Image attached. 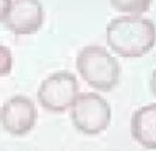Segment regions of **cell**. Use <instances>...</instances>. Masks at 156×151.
Returning a JSON list of instances; mask_svg holds the SVG:
<instances>
[{
  "mask_svg": "<svg viewBox=\"0 0 156 151\" xmlns=\"http://www.w3.org/2000/svg\"><path fill=\"white\" fill-rule=\"evenodd\" d=\"M107 44L120 57H141L156 44V26L136 15L115 18L107 24Z\"/></svg>",
  "mask_w": 156,
  "mask_h": 151,
  "instance_id": "6da1fadb",
  "label": "cell"
},
{
  "mask_svg": "<svg viewBox=\"0 0 156 151\" xmlns=\"http://www.w3.org/2000/svg\"><path fill=\"white\" fill-rule=\"evenodd\" d=\"M76 70L88 85L99 91H111L120 80V65L101 46L83 47L76 57Z\"/></svg>",
  "mask_w": 156,
  "mask_h": 151,
  "instance_id": "7a4b0ae2",
  "label": "cell"
},
{
  "mask_svg": "<svg viewBox=\"0 0 156 151\" xmlns=\"http://www.w3.org/2000/svg\"><path fill=\"white\" fill-rule=\"evenodd\" d=\"M72 122L85 135L101 133L111 122L109 102L96 93H78L72 106Z\"/></svg>",
  "mask_w": 156,
  "mask_h": 151,
  "instance_id": "3957f363",
  "label": "cell"
},
{
  "mask_svg": "<svg viewBox=\"0 0 156 151\" xmlns=\"http://www.w3.org/2000/svg\"><path fill=\"white\" fill-rule=\"evenodd\" d=\"M78 96L76 76L70 72H55L41 83L37 99L46 111L60 114L70 109Z\"/></svg>",
  "mask_w": 156,
  "mask_h": 151,
  "instance_id": "277c9868",
  "label": "cell"
},
{
  "mask_svg": "<svg viewBox=\"0 0 156 151\" xmlns=\"http://www.w3.org/2000/svg\"><path fill=\"white\" fill-rule=\"evenodd\" d=\"M37 120V111L28 96H13L0 109V124L10 135L21 136L33 130Z\"/></svg>",
  "mask_w": 156,
  "mask_h": 151,
  "instance_id": "5b68a950",
  "label": "cell"
},
{
  "mask_svg": "<svg viewBox=\"0 0 156 151\" xmlns=\"http://www.w3.org/2000/svg\"><path fill=\"white\" fill-rule=\"evenodd\" d=\"M44 21V10L39 0H15L5 18V26L16 36L39 31Z\"/></svg>",
  "mask_w": 156,
  "mask_h": 151,
  "instance_id": "8992f818",
  "label": "cell"
},
{
  "mask_svg": "<svg viewBox=\"0 0 156 151\" xmlns=\"http://www.w3.org/2000/svg\"><path fill=\"white\" fill-rule=\"evenodd\" d=\"M132 136L138 145L156 149V102L143 106L133 112Z\"/></svg>",
  "mask_w": 156,
  "mask_h": 151,
  "instance_id": "52a82bcc",
  "label": "cell"
},
{
  "mask_svg": "<svg viewBox=\"0 0 156 151\" xmlns=\"http://www.w3.org/2000/svg\"><path fill=\"white\" fill-rule=\"evenodd\" d=\"M111 5L119 12L129 15H140L150 10L151 0H109Z\"/></svg>",
  "mask_w": 156,
  "mask_h": 151,
  "instance_id": "ba28073f",
  "label": "cell"
},
{
  "mask_svg": "<svg viewBox=\"0 0 156 151\" xmlns=\"http://www.w3.org/2000/svg\"><path fill=\"white\" fill-rule=\"evenodd\" d=\"M13 67V55L10 52L8 47H5L0 44V76L10 75Z\"/></svg>",
  "mask_w": 156,
  "mask_h": 151,
  "instance_id": "9c48e42d",
  "label": "cell"
},
{
  "mask_svg": "<svg viewBox=\"0 0 156 151\" xmlns=\"http://www.w3.org/2000/svg\"><path fill=\"white\" fill-rule=\"evenodd\" d=\"M12 7V0H0V21H5Z\"/></svg>",
  "mask_w": 156,
  "mask_h": 151,
  "instance_id": "30bf717a",
  "label": "cell"
},
{
  "mask_svg": "<svg viewBox=\"0 0 156 151\" xmlns=\"http://www.w3.org/2000/svg\"><path fill=\"white\" fill-rule=\"evenodd\" d=\"M150 88H151V93L156 96V70L153 72V75H151V81H150Z\"/></svg>",
  "mask_w": 156,
  "mask_h": 151,
  "instance_id": "8fae6325",
  "label": "cell"
}]
</instances>
